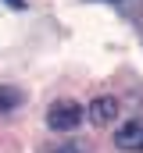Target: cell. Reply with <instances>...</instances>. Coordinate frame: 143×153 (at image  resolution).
Here are the masks:
<instances>
[{"mask_svg": "<svg viewBox=\"0 0 143 153\" xmlns=\"http://www.w3.org/2000/svg\"><path fill=\"white\" fill-rule=\"evenodd\" d=\"M86 117V107L79 100H54L47 107V128L50 132H75Z\"/></svg>", "mask_w": 143, "mask_h": 153, "instance_id": "cell-1", "label": "cell"}, {"mask_svg": "<svg viewBox=\"0 0 143 153\" xmlns=\"http://www.w3.org/2000/svg\"><path fill=\"white\" fill-rule=\"evenodd\" d=\"M118 111H122V103H118L114 96H93V100L86 103V117H90L97 128L114 125V121H118Z\"/></svg>", "mask_w": 143, "mask_h": 153, "instance_id": "cell-2", "label": "cell"}, {"mask_svg": "<svg viewBox=\"0 0 143 153\" xmlns=\"http://www.w3.org/2000/svg\"><path fill=\"white\" fill-rule=\"evenodd\" d=\"M114 146L125 153H143V117L125 121L118 132H114Z\"/></svg>", "mask_w": 143, "mask_h": 153, "instance_id": "cell-3", "label": "cell"}, {"mask_svg": "<svg viewBox=\"0 0 143 153\" xmlns=\"http://www.w3.org/2000/svg\"><path fill=\"white\" fill-rule=\"evenodd\" d=\"M25 103V93L18 85H0V114H11Z\"/></svg>", "mask_w": 143, "mask_h": 153, "instance_id": "cell-4", "label": "cell"}, {"mask_svg": "<svg viewBox=\"0 0 143 153\" xmlns=\"http://www.w3.org/2000/svg\"><path fill=\"white\" fill-rule=\"evenodd\" d=\"M39 153H90V150H86V143H79V139H61V143L43 146Z\"/></svg>", "mask_w": 143, "mask_h": 153, "instance_id": "cell-5", "label": "cell"}, {"mask_svg": "<svg viewBox=\"0 0 143 153\" xmlns=\"http://www.w3.org/2000/svg\"><path fill=\"white\" fill-rule=\"evenodd\" d=\"M4 4H7L11 11H25V7H29V0H4Z\"/></svg>", "mask_w": 143, "mask_h": 153, "instance_id": "cell-6", "label": "cell"}, {"mask_svg": "<svg viewBox=\"0 0 143 153\" xmlns=\"http://www.w3.org/2000/svg\"><path fill=\"white\" fill-rule=\"evenodd\" d=\"M104 4H122V0H104Z\"/></svg>", "mask_w": 143, "mask_h": 153, "instance_id": "cell-7", "label": "cell"}]
</instances>
